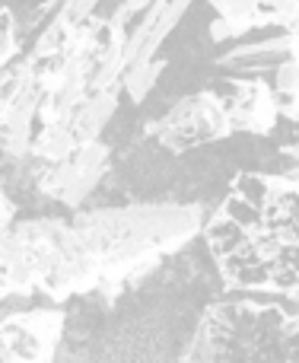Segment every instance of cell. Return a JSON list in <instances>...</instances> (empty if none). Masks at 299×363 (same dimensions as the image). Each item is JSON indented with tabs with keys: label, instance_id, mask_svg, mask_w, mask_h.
<instances>
[{
	"label": "cell",
	"instance_id": "cell-1",
	"mask_svg": "<svg viewBox=\"0 0 299 363\" xmlns=\"http://www.w3.org/2000/svg\"><path fill=\"white\" fill-rule=\"evenodd\" d=\"M74 226L83 249L99 268L102 300H115L140 284L162 258L185 249L204 233V213L194 204H128L77 211Z\"/></svg>",
	"mask_w": 299,
	"mask_h": 363
},
{
	"label": "cell",
	"instance_id": "cell-2",
	"mask_svg": "<svg viewBox=\"0 0 299 363\" xmlns=\"http://www.w3.org/2000/svg\"><path fill=\"white\" fill-rule=\"evenodd\" d=\"M181 363H299V313L258 300L213 303L194 325Z\"/></svg>",
	"mask_w": 299,
	"mask_h": 363
},
{
	"label": "cell",
	"instance_id": "cell-3",
	"mask_svg": "<svg viewBox=\"0 0 299 363\" xmlns=\"http://www.w3.org/2000/svg\"><path fill=\"white\" fill-rule=\"evenodd\" d=\"M0 245H10L23 258L35 281V294L48 296L51 303H64L99 290V268L83 249L74 220H23L6 236H0Z\"/></svg>",
	"mask_w": 299,
	"mask_h": 363
},
{
	"label": "cell",
	"instance_id": "cell-4",
	"mask_svg": "<svg viewBox=\"0 0 299 363\" xmlns=\"http://www.w3.org/2000/svg\"><path fill=\"white\" fill-rule=\"evenodd\" d=\"M147 134L169 153H185L194 147L226 140L232 131L226 102L217 89H198L191 96H181L166 115L147 125Z\"/></svg>",
	"mask_w": 299,
	"mask_h": 363
},
{
	"label": "cell",
	"instance_id": "cell-5",
	"mask_svg": "<svg viewBox=\"0 0 299 363\" xmlns=\"http://www.w3.org/2000/svg\"><path fill=\"white\" fill-rule=\"evenodd\" d=\"M108 166H112V150L102 140H93V144H80L70 157L57 160V163H38L35 185L45 198L57 201L70 211H80V204L106 179Z\"/></svg>",
	"mask_w": 299,
	"mask_h": 363
},
{
	"label": "cell",
	"instance_id": "cell-6",
	"mask_svg": "<svg viewBox=\"0 0 299 363\" xmlns=\"http://www.w3.org/2000/svg\"><path fill=\"white\" fill-rule=\"evenodd\" d=\"M4 360L51 363L64 335V309H19L4 315Z\"/></svg>",
	"mask_w": 299,
	"mask_h": 363
},
{
	"label": "cell",
	"instance_id": "cell-7",
	"mask_svg": "<svg viewBox=\"0 0 299 363\" xmlns=\"http://www.w3.org/2000/svg\"><path fill=\"white\" fill-rule=\"evenodd\" d=\"M217 93L226 102L232 131L258 134V138L274 134L277 121H281L274 83L261 80V77H226L217 86Z\"/></svg>",
	"mask_w": 299,
	"mask_h": 363
},
{
	"label": "cell",
	"instance_id": "cell-8",
	"mask_svg": "<svg viewBox=\"0 0 299 363\" xmlns=\"http://www.w3.org/2000/svg\"><path fill=\"white\" fill-rule=\"evenodd\" d=\"M207 6L217 13L213 42H232L252 29H283L299 13V0H207Z\"/></svg>",
	"mask_w": 299,
	"mask_h": 363
},
{
	"label": "cell",
	"instance_id": "cell-9",
	"mask_svg": "<svg viewBox=\"0 0 299 363\" xmlns=\"http://www.w3.org/2000/svg\"><path fill=\"white\" fill-rule=\"evenodd\" d=\"M45 86L38 77L26 83L23 93L0 102V140H4L6 160H26L32 157V144L38 134V108L45 102Z\"/></svg>",
	"mask_w": 299,
	"mask_h": 363
},
{
	"label": "cell",
	"instance_id": "cell-10",
	"mask_svg": "<svg viewBox=\"0 0 299 363\" xmlns=\"http://www.w3.org/2000/svg\"><path fill=\"white\" fill-rule=\"evenodd\" d=\"M188 6H191V0H153V4H150V10L134 23V29L128 32V45H125L128 67L147 64L159 55L162 42H166L175 26L181 23Z\"/></svg>",
	"mask_w": 299,
	"mask_h": 363
},
{
	"label": "cell",
	"instance_id": "cell-11",
	"mask_svg": "<svg viewBox=\"0 0 299 363\" xmlns=\"http://www.w3.org/2000/svg\"><path fill=\"white\" fill-rule=\"evenodd\" d=\"M290 57H299V35L283 26L281 32L268 38H258V42H245V45H236L230 48L226 55L217 57V67H226V70H236L242 77H261V74H274L283 61Z\"/></svg>",
	"mask_w": 299,
	"mask_h": 363
},
{
	"label": "cell",
	"instance_id": "cell-12",
	"mask_svg": "<svg viewBox=\"0 0 299 363\" xmlns=\"http://www.w3.org/2000/svg\"><path fill=\"white\" fill-rule=\"evenodd\" d=\"M99 4L102 0H61V6H57V10L48 16V23L42 26V32H38L29 57H35V61H42V57H55L57 51L64 48V42L74 35L77 26H83L86 19L96 16V6Z\"/></svg>",
	"mask_w": 299,
	"mask_h": 363
},
{
	"label": "cell",
	"instance_id": "cell-13",
	"mask_svg": "<svg viewBox=\"0 0 299 363\" xmlns=\"http://www.w3.org/2000/svg\"><path fill=\"white\" fill-rule=\"evenodd\" d=\"M121 93H125L121 86L102 89V93H89L86 99L74 108L67 125H70V131H74L77 144H93V140H99V134L106 131V125L115 118V112H118Z\"/></svg>",
	"mask_w": 299,
	"mask_h": 363
},
{
	"label": "cell",
	"instance_id": "cell-14",
	"mask_svg": "<svg viewBox=\"0 0 299 363\" xmlns=\"http://www.w3.org/2000/svg\"><path fill=\"white\" fill-rule=\"evenodd\" d=\"M204 242H207V249H210V255L217 258H230V255H236V252H242L245 245L252 242V233L249 230H242V226L236 223V220H230L226 213H213L210 220L204 223Z\"/></svg>",
	"mask_w": 299,
	"mask_h": 363
},
{
	"label": "cell",
	"instance_id": "cell-15",
	"mask_svg": "<svg viewBox=\"0 0 299 363\" xmlns=\"http://www.w3.org/2000/svg\"><path fill=\"white\" fill-rule=\"evenodd\" d=\"M77 147L80 144H77L70 125H48V128H38L35 144H32V160H38V163H57V160L70 157Z\"/></svg>",
	"mask_w": 299,
	"mask_h": 363
},
{
	"label": "cell",
	"instance_id": "cell-16",
	"mask_svg": "<svg viewBox=\"0 0 299 363\" xmlns=\"http://www.w3.org/2000/svg\"><path fill=\"white\" fill-rule=\"evenodd\" d=\"M162 70H166V57H153V61H147V64H134V67H128L125 77H121V89H125V96L134 102V106H140V102L153 93V86H156V80H159Z\"/></svg>",
	"mask_w": 299,
	"mask_h": 363
},
{
	"label": "cell",
	"instance_id": "cell-17",
	"mask_svg": "<svg viewBox=\"0 0 299 363\" xmlns=\"http://www.w3.org/2000/svg\"><path fill=\"white\" fill-rule=\"evenodd\" d=\"M232 191H239L261 213H268L274 204V172H239L232 179Z\"/></svg>",
	"mask_w": 299,
	"mask_h": 363
},
{
	"label": "cell",
	"instance_id": "cell-18",
	"mask_svg": "<svg viewBox=\"0 0 299 363\" xmlns=\"http://www.w3.org/2000/svg\"><path fill=\"white\" fill-rule=\"evenodd\" d=\"M217 211L226 213L230 220H236V223L242 226V230H249V233L258 230V226H264V213L258 211V207L252 204L249 198H242L239 191H232V188H230V194L223 198V204H220Z\"/></svg>",
	"mask_w": 299,
	"mask_h": 363
},
{
	"label": "cell",
	"instance_id": "cell-19",
	"mask_svg": "<svg viewBox=\"0 0 299 363\" xmlns=\"http://www.w3.org/2000/svg\"><path fill=\"white\" fill-rule=\"evenodd\" d=\"M19 61V32H16V16L10 6L0 10V67H10Z\"/></svg>",
	"mask_w": 299,
	"mask_h": 363
},
{
	"label": "cell",
	"instance_id": "cell-20",
	"mask_svg": "<svg viewBox=\"0 0 299 363\" xmlns=\"http://www.w3.org/2000/svg\"><path fill=\"white\" fill-rule=\"evenodd\" d=\"M150 4H153V0H121V4L112 10V16H108L112 29L118 32V35H128V32L134 29V23L150 10Z\"/></svg>",
	"mask_w": 299,
	"mask_h": 363
},
{
	"label": "cell",
	"instance_id": "cell-21",
	"mask_svg": "<svg viewBox=\"0 0 299 363\" xmlns=\"http://www.w3.org/2000/svg\"><path fill=\"white\" fill-rule=\"evenodd\" d=\"M271 294H281V296H296L299 294V271L290 268V264L281 262H271Z\"/></svg>",
	"mask_w": 299,
	"mask_h": 363
},
{
	"label": "cell",
	"instance_id": "cell-22",
	"mask_svg": "<svg viewBox=\"0 0 299 363\" xmlns=\"http://www.w3.org/2000/svg\"><path fill=\"white\" fill-rule=\"evenodd\" d=\"M293 128H296V138H293V140H287V144H281V157L287 160L290 169H296V172H299V125H293Z\"/></svg>",
	"mask_w": 299,
	"mask_h": 363
},
{
	"label": "cell",
	"instance_id": "cell-23",
	"mask_svg": "<svg viewBox=\"0 0 299 363\" xmlns=\"http://www.w3.org/2000/svg\"><path fill=\"white\" fill-rule=\"evenodd\" d=\"M0 204H4V211H0V223H4V236H6V233L13 230L10 220H13V213H16V204L10 201V194L6 191H4V198H0Z\"/></svg>",
	"mask_w": 299,
	"mask_h": 363
},
{
	"label": "cell",
	"instance_id": "cell-24",
	"mask_svg": "<svg viewBox=\"0 0 299 363\" xmlns=\"http://www.w3.org/2000/svg\"><path fill=\"white\" fill-rule=\"evenodd\" d=\"M274 262L290 264V268H296V271H299V245H283V249H281V255H277Z\"/></svg>",
	"mask_w": 299,
	"mask_h": 363
},
{
	"label": "cell",
	"instance_id": "cell-25",
	"mask_svg": "<svg viewBox=\"0 0 299 363\" xmlns=\"http://www.w3.org/2000/svg\"><path fill=\"white\" fill-rule=\"evenodd\" d=\"M61 6V0H42V13H55Z\"/></svg>",
	"mask_w": 299,
	"mask_h": 363
}]
</instances>
